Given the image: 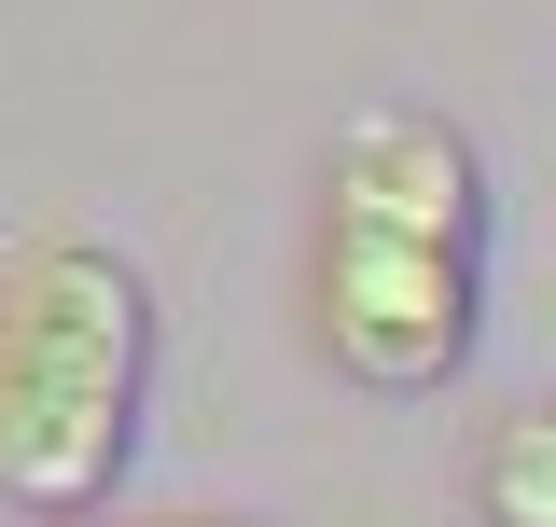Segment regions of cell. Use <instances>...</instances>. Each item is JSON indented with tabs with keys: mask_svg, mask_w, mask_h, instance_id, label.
Wrapping results in <instances>:
<instances>
[{
	"mask_svg": "<svg viewBox=\"0 0 556 527\" xmlns=\"http://www.w3.org/2000/svg\"><path fill=\"white\" fill-rule=\"evenodd\" d=\"M486 527H556V416L515 402L486 430Z\"/></svg>",
	"mask_w": 556,
	"mask_h": 527,
	"instance_id": "obj_3",
	"label": "cell"
},
{
	"mask_svg": "<svg viewBox=\"0 0 556 527\" xmlns=\"http://www.w3.org/2000/svg\"><path fill=\"white\" fill-rule=\"evenodd\" d=\"M56 527H84V514H56ZM153 527H223V514H153Z\"/></svg>",
	"mask_w": 556,
	"mask_h": 527,
	"instance_id": "obj_4",
	"label": "cell"
},
{
	"mask_svg": "<svg viewBox=\"0 0 556 527\" xmlns=\"http://www.w3.org/2000/svg\"><path fill=\"white\" fill-rule=\"evenodd\" d=\"M153 375V292L126 250L56 236L0 292V500L14 514H98L139 445Z\"/></svg>",
	"mask_w": 556,
	"mask_h": 527,
	"instance_id": "obj_2",
	"label": "cell"
},
{
	"mask_svg": "<svg viewBox=\"0 0 556 527\" xmlns=\"http://www.w3.org/2000/svg\"><path fill=\"white\" fill-rule=\"evenodd\" d=\"M473 306H486L473 139L431 112H362L334 139V195H320V347L404 402L473 361Z\"/></svg>",
	"mask_w": 556,
	"mask_h": 527,
	"instance_id": "obj_1",
	"label": "cell"
}]
</instances>
